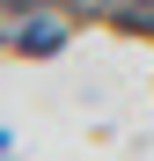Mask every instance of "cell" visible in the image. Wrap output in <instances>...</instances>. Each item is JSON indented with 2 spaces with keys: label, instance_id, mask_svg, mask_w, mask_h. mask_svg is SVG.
<instances>
[{
  "label": "cell",
  "instance_id": "obj_1",
  "mask_svg": "<svg viewBox=\"0 0 154 161\" xmlns=\"http://www.w3.org/2000/svg\"><path fill=\"white\" fill-rule=\"evenodd\" d=\"M15 44H30V51H51V44H59V30H51V22H30V37H15Z\"/></svg>",
  "mask_w": 154,
  "mask_h": 161
}]
</instances>
